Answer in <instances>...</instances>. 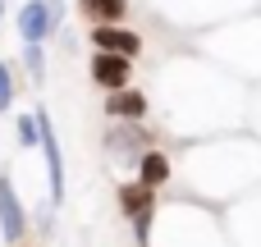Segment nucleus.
I'll use <instances>...</instances> for the list:
<instances>
[{
  "instance_id": "f8f14e48",
  "label": "nucleus",
  "mask_w": 261,
  "mask_h": 247,
  "mask_svg": "<svg viewBox=\"0 0 261 247\" xmlns=\"http://www.w3.org/2000/svg\"><path fill=\"white\" fill-rule=\"evenodd\" d=\"M0 14H5V0H0Z\"/></svg>"
},
{
  "instance_id": "0eeeda50",
  "label": "nucleus",
  "mask_w": 261,
  "mask_h": 247,
  "mask_svg": "<svg viewBox=\"0 0 261 247\" xmlns=\"http://www.w3.org/2000/svg\"><path fill=\"white\" fill-rule=\"evenodd\" d=\"M165 179H170V156H165V151H142V160H138V183L156 193Z\"/></svg>"
},
{
  "instance_id": "1a4fd4ad",
  "label": "nucleus",
  "mask_w": 261,
  "mask_h": 247,
  "mask_svg": "<svg viewBox=\"0 0 261 247\" xmlns=\"http://www.w3.org/2000/svg\"><path fill=\"white\" fill-rule=\"evenodd\" d=\"M14 105V83H9V64H0V115H9Z\"/></svg>"
},
{
  "instance_id": "20e7f679",
  "label": "nucleus",
  "mask_w": 261,
  "mask_h": 247,
  "mask_svg": "<svg viewBox=\"0 0 261 247\" xmlns=\"http://www.w3.org/2000/svg\"><path fill=\"white\" fill-rule=\"evenodd\" d=\"M23 229H28L23 202H18L14 183H9V179H0V234H5L9 243H18V238H23Z\"/></svg>"
},
{
  "instance_id": "39448f33",
  "label": "nucleus",
  "mask_w": 261,
  "mask_h": 247,
  "mask_svg": "<svg viewBox=\"0 0 261 247\" xmlns=\"http://www.w3.org/2000/svg\"><path fill=\"white\" fill-rule=\"evenodd\" d=\"M92 78H96L106 92H124V87H128V60H119V55H96V60H92Z\"/></svg>"
},
{
  "instance_id": "9d476101",
  "label": "nucleus",
  "mask_w": 261,
  "mask_h": 247,
  "mask_svg": "<svg viewBox=\"0 0 261 247\" xmlns=\"http://www.w3.org/2000/svg\"><path fill=\"white\" fill-rule=\"evenodd\" d=\"M23 60H28V73H32V78H46V64H41V46H28V50H23Z\"/></svg>"
},
{
  "instance_id": "7ed1b4c3",
  "label": "nucleus",
  "mask_w": 261,
  "mask_h": 247,
  "mask_svg": "<svg viewBox=\"0 0 261 247\" xmlns=\"http://www.w3.org/2000/svg\"><path fill=\"white\" fill-rule=\"evenodd\" d=\"M92 41H96V55H119V60H133L142 50V37L128 28H96Z\"/></svg>"
},
{
  "instance_id": "f257e3e1",
  "label": "nucleus",
  "mask_w": 261,
  "mask_h": 247,
  "mask_svg": "<svg viewBox=\"0 0 261 247\" xmlns=\"http://www.w3.org/2000/svg\"><path fill=\"white\" fill-rule=\"evenodd\" d=\"M32 119H37V142H41V151H46V170H50V202L60 206V202H64V160H60L55 124H50L46 110H32Z\"/></svg>"
},
{
  "instance_id": "f03ea898",
  "label": "nucleus",
  "mask_w": 261,
  "mask_h": 247,
  "mask_svg": "<svg viewBox=\"0 0 261 247\" xmlns=\"http://www.w3.org/2000/svg\"><path fill=\"white\" fill-rule=\"evenodd\" d=\"M55 18H60V0H28L23 14H18V32H23V41H28V46H41L46 32L55 28Z\"/></svg>"
},
{
  "instance_id": "6e6552de",
  "label": "nucleus",
  "mask_w": 261,
  "mask_h": 247,
  "mask_svg": "<svg viewBox=\"0 0 261 247\" xmlns=\"http://www.w3.org/2000/svg\"><path fill=\"white\" fill-rule=\"evenodd\" d=\"M124 9H128V0H83V14L96 18V28H119Z\"/></svg>"
},
{
  "instance_id": "423d86ee",
  "label": "nucleus",
  "mask_w": 261,
  "mask_h": 247,
  "mask_svg": "<svg viewBox=\"0 0 261 247\" xmlns=\"http://www.w3.org/2000/svg\"><path fill=\"white\" fill-rule=\"evenodd\" d=\"M106 115L110 119H142L147 115V96L142 92H133V87H124V92H110V101H106Z\"/></svg>"
},
{
  "instance_id": "9b49d317",
  "label": "nucleus",
  "mask_w": 261,
  "mask_h": 247,
  "mask_svg": "<svg viewBox=\"0 0 261 247\" xmlns=\"http://www.w3.org/2000/svg\"><path fill=\"white\" fill-rule=\"evenodd\" d=\"M18 142H23V147H37V119H32V115L18 119Z\"/></svg>"
}]
</instances>
